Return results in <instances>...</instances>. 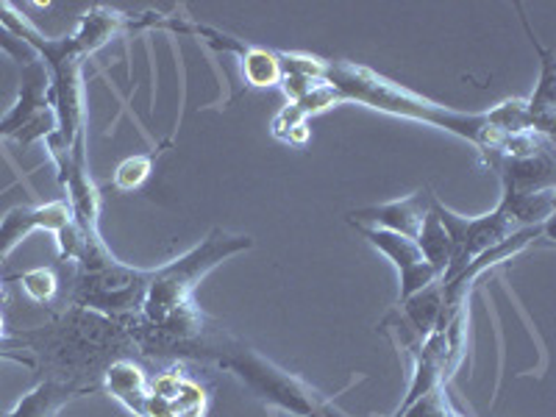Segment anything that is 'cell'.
I'll use <instances>...</instances> for the list:
<instances>
[{"mask_svg": "<svg viewBox=\"0 0 556 417\" xmlns=\"http://www.w3.org/2000/svg\"><path fill=\"white\" fill-rule=\"evenodd\" d=\"M203 359H212L242 381L251 392H256L265 404L287 412L292 417H351L334 404V399H326L323 392L306 384L304 379L287 374L270 359L256 354L253 348L242 345L237 337L228 334L223 326L212 334L208 345L203 348Z\"/></svg>", "mask_w": 556, "mask_h": 417, "instance_id": "2", "label": "cell"}, {"mask_svg": "<svg viewBox=\"0 0 556 417\" xmlns=\"http://www.w3.org/2000/svg\"><path fill=\"white\" fill-rule=\"evenodd\" d=\"M62 187L67 192V206L73 223L81 228V235L87 240L101 237V190L92 181L87 162V134L76 139L73 153H70V167L67 176L62 178Z\"/></svg>", "mask_w": 556, "mask_h": 417, "instance_id": "9", "label": "cell"}, {"mask_svg": "<svg viewBox=\"0 0 556 417\" xmlns=\"http://www.w3.org/2000/svg\"><path fill=\"white\" fill-rule=\"evenodd\" d=\"M153 173V153H134V156L123 159L117 170H114V190L134 192L151 178Z\"/></svg>", "mask_w": 556, "mask_h": 417, "instance_id": "18", "label": "cell"}, {"mask_svg": "<svg viewBox=\"0 0 556 417\" xmlns=\"http://www.w3.org/2000/svg\"><path fill=\"white\" fill-rule=\"evenodd\" d=\"M0 298H3V278H0Z\"/></svg>", "mask_w": 556, "mask_h": 417, "instance_id": "24", "label": "cell"}, {"mask_svg": "<svg viewBox=\"0 0 556 417\" xmlns=\"http://www.w3.org/2000/svg\"><path fill=\"white\" fill-rule=\"evenodd\" d=\"M251 248L253 237L231 235V231L215 228L206 240H201L195 248L181 253V256L173 260L170 265L153 270L146 301H142V309H139L142 323H146V326H159V323H165L173 312L190 306L192 292H195V287L201 285L208 273L215 270L220 262L231 260V256H237V253L242 251H251Z\"/></svg>", "mask_w": 556, "mask_h": 417, "instance_id": "4", "label": "cell"}, {"mask_svg": "<svg viewBox=\"0 0 556 417\" xmlns=\"http://www.w3.org/2000/svg\"><path fill=\"white\" fill-rule=\"evenodd\" d=\"M431 208H434V215L440 217V223H443L445 235H448V242H451L448 270L443 273L440 285H448L451 278L459 276V273L476 260V256L486 253L490 248L501 245L506 237H513L515 231H518L515 220L506 215V208L501 206V203L490 212V215L465 217L451 212L448 206H443L440 198L431 195Z\"/></svg>", "mask_w": 556, "mask_h": 417, "instance_id": "6", "label": "cell"}, {"mask_svg": "<svg viewBox=\"0 0 556 417\" xmlns=\"http://www.w3.org/2000/svg\"><path fill=\"white\" fill-rule=\"evenodd\" d=\"M320 78L329 81V87L334 89L340 103L354 101L362 103V106L376 109V112L392 114V117H404V121L443 128V131L454 134V137L468 139L470 146L479 148L481 156H484L486 151L498 148V142L504 139L490 123H486L484 114H468L445 109L440 106V103L429 101V98L415 96V92L404 89L401 84L390 81V78L379 76L374 70L359 67V64L326 62V59H323Z\"/></svg>", "mask_w": 556, "mask_h": 417, "instance_id": "1", "label": "cell"}, {"mask_svg": "<svg viewBox=\"0 0 556 417\" xmlns=\"http://www.w3.org/2000/svg\"><path fill=\"white\" fill-rule=\"evenodd\" d=\"M26 342L34 356L48 351L64 370L89 376V370H98L106 359H123L114 354L134 342V329L126 317L98 315L73 306L53 326L26 334Z\"/></svg>", "mask_w": 556, "mask_h": 417, "instance_id": "3", "label": "cell"}, {"mask_svg": "<svg viewBox=\"0 0 556 417\" xmlns=\"http://www.w3.org/2000/svg\"><path fill=\"white\" fill-rule=\"evenodd\" d=\"M273 134H276L278 139L290 142V146H304L306 137H309V131H306V117H301L295 109L287 106L285 112L273 121Z\"/></svg>", "mask_w": 556, "mask_h": 417, "instance_id": "20", "label": "cell"}, {"mask_svg": "<svg viewBox=\"0 0 556 417\" xmlns=\"http://www.w3.org/2000/svg\"><path fill=\"white\" fill-rule=\"evenodd\" d=\"M362 237H365L381 256L392 262V267L399 270L401 278V295L399 304L406 301V298L424 292L426 287L437 285L440 276L434 273V267L424 260V253L417 251L415 240L401 235H392V231H384V228H356Z\"/></svg>", "mask_w": 556, "mask_h": 417, "instance_id": "8", "label": "cell"}, {"mask_svg": "<svg viewBox=\"0 0 556 417\" xmlns=\"http://www.w3.org/2000/svg\"><path fill=\"white\" fill-rule=\"evenodd\" d=\"M56 109L51 106V78L37 59L23 67L17 101L0 117V142L3 139H14L23 146L45 142L51 134H56Z\"/></svg>", "mask_w": 556, "mask_h": 417, "instance_id": "7", "label": "cell"}, {"mask_svg": "<svg viewBox=\"0 0 556 417\" xmlns=\"http://www.w3.org/2000/svg\"><path fill=\"white\" fill-rule=\"evenodd\" d=\"M415 245L417 251L424 253V260L434 267V273L443 278V273L448 270V262H451V242L448 235H445L443 223L440 217L434 215V208L429 203V212H426L424 223H420V231L415 237Z\"/></svg>", "mask_w": 556, "mask_h": 417, "instance_id": "17", "label": "cell"}, {"mask_svg": "<svg viewBox=\"0 0 556 417\" xmlns=\"http://www.w3.org/2000/svg\"><path fill=\"white\" fill-rule=\"evenodd\" d=\"M429 203L431 192L420 190L415 192V195L399 198V201L354 208V212L348 215V223L356 228H384V231H392V235L415 240L417 231H420V223H424L426 212H429Z\"/></svg>", "mask_w": 556, "mask_h": 417, "instance_id": "11", "label": "cell"}, {"mask_svg": "<svg viewBox=\"0 0 556 417\" xmlns=\"http://www.w3.org/2000/svg\"><path fill=\"white\" fill-rule=\"evenodd\" d=\"M78 287L73 306L109 317H126L142 309L153 270H137L112 256L103 237L87 240L78 260Z\"/></svg>", "mask_w": 556, "mask_h": 417, "instance_id": "5", "label": "cell"}, {"mask_svg": "<svg viewBox=\"0 0 556 417\" xmlns=\"http://www.w3.org/2000/svg\"><path fill=\"white\" fill-rule=\"evenodd\" d=\"M0 53H7L12 62L23 64V67H26V64H31V62H37V53H34L31 48L23 42V39L14 37V34L9 31L7 26H3V20H0Z\"/></svg>", "mask_w": 556, "mask_h": 417, "instance_id": "22", "label": "cell"}, {"mask_svg": "<svg viewBox=\"0 0 556 417\" xmlns=\"http://www.w3.org/2000/svg\"><path fill=\"white\" fill-rule=\"evenodd\" d=\"M89 392H92L89 387L70 384V381L53 379L51 376V379L31 387L3 417H56L64 406L73 404L81 395H89Z\"/></svg>", "mask_w": 556, "mask_h": 417, "instance_id": "14", "label": "cell"}, {"mask_svg": "<svg viewBox=\"0 0 556 417\" xmlns=\"http://www.w3.org/2000/svg\"><path fill=\"white\" fill-rule=\"evenodd\" d=\"M240 73L248 87H281L285 70H281V53L248 45L240 56Z\"/></svg>", "mask_w": 556, "mask_h": 417, "instance_id": "16", "label": "cell"}, {"mask_svg": "<svg viewBox=\"0 0 556 417\" xmlns=\"http://www.w3.org/2000/svg\"><path fill=\"white\" fill-rule=\"evenodd\" d=\"M9 331H7V320H3V315H0V337H7Z\"/></svg>", "mask_w": 556, "mask_h": 417, "instance_id": "23", "label": "cell"}, {"mask_svg": "<svg viewBox=\"0 0 556 417\" xmlns=\"http://www.w3.org/2000/svg\"><path fill=\"white\" fill-rule=\"evenodd\" d=\"M73 223L67 201H51L42 206H14L0 217V265L12 256L14 248L34 235V231H48V235H62Z\"/></svg>", "mask_w": 556, "mask_h": 417, "instance_id": "10", "label": "cell"}, {"mask_svg": "<svg viewBox=\"0 0 556 417\" xmlns=\"http://www.w3.org/2000/svg\"><path fill=\"white\" fill-rule=\"evenodd\" d=\"M148 26V14H123L117 9L109 7H92L81 17L78 28L70 37L76 42L78 53L84 59H89L92 53H98L103 45L112 42L117 34L123 31H142Z\"/></svg>", "mask_w": 556, "mask_h": 417, "instance_id": "13", "label": "cell"}, {"mask_svg": "<svg viewBox=\"0 0 556 417\" xmlns=\"http://www.w3.org/2000/svg\"><path fill=\"white\" fill-rule=\"evenodd\" d=\"M14 281H20L23 292L31 298L34 304H51L59 290V276L53 267H34L23 276H14Z\"/></svg>", "mask_w": 556, "mask_h": 417, "instance_id": "19", "label": "cell"}, {"mask_svg": "<svg viewBox=\"0 0 556 417\" xmlns=\"http://www.w3.org/2000/svg\"><path fill=\"white\" fill-rule=\"evenodd\" d=\"M520 12V20H523V28L531 39V48L538 51L540 56V81L531 92V98L526 101V114H529L531 131L538 137L554 139V123H556V53L551 48H543L534 37L529 26V17L523 14V7H515Z\"/></svg>", "mask_w": 556, "mask_h": 417, "instance_id": "12", "label": "cell"}, {"mask_svg": "<svg viewBox=\"0 0 556 417\" xmlns=\"http://www.w3.org/2000/svg\"><path fill=\"white\" fill-rule=\"evenodd\" d=\"M103 387L112 392L114 401H121L131 415L146 417L148 395H151V384H148L142 367L134 365L131 359H114L112 365L103 370Z\"/></svg>", "mask_w": 556, "mask_h": 417, "instance_id": "15", "label": "cell"}, {"mask_svg": "<svg viewBox=\"0 0 556 417\" xmlns=\"http://www.w3.org/2000/svg\"><path fill=\"white\" fill-rule=\"evenodd\" d=\"M0 359L3 362H14V365H23L28 367V370H34V367L39 365L37 356L31 354V348H28L26 337H0Z\"/></svg>", "mask_w": 556, "mask_h": 417, "instance_id": "21", "label": "cell"}]
</instances>
